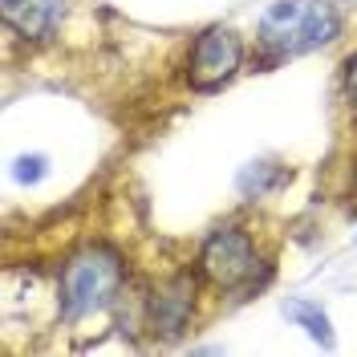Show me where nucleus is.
Wrapping results in <instances>:
<instances>
[{"instance_id": "8", "label": "nucleus", "mask_w": 357, "mask_h": 357, "mask_svg": "<svg viewBox=\"0 0 357 357\" xmlns=\"http://www.w3.org/2000/svg\"><path fill=\"white\" fill-rule=\"evenodd\" d=\"M280 178H284L280 167H272V162H252V167L240 171V191H244L248 199H260V195H268Z\"/></svg>"}, {"instance_id": "2", "label": "nucleus", "mask_w": 357, "mask_h": 357, "mask_svg": "<svg viewBox=\"0 0 357 357\" xmlns=\"http://www.w3.org/2000/svg\"><path fill=\"white\" fill-rule=\"evenodd\" d=\"M122 276H126V268L118 260V252H110L102 244L82 248L61 272V317L66 321H82V317L102 312L118 296Z\"/></svg>"}, {"instance_id": "5", "label": "nucleus", "mask_w": 357, "mask_h": 357, "mask_svg": "<svg viewBox=\"0 0 357 357\" xmlns=\"http://www.w3.org/2000/svg\"><path fill=\"white\" fill-rule=\"evenodd\" d=\"M191 312H195V276L191 272H178V276H171L155 292V301H151V329L158 337H178L187 329Z\"/></svg>"}, {"instance_id": "1", "label": "nucleus", "mask_w": 357, "mask_h": 357, "mask_svg": "<svg viewBox=\"0 0 357 357\" xmlns=\"http://www.w3.org/2000/svg\"><path fill=\"white\" fill-rule=\"evenodd\" d=\"M341 17L329 0H276L260 17V45L272 57H301L337 41Z\"/></svg>"}, {"instance_id": "4", "label": "nucleus", "mask_w": 357, "mask_h": 357, "mask_svg": "<svg viewBox=\"0 0 357 357\" xmlns=\"http://www.w3.org/2000/svg\"><path fill=\"white\" fill-rule=\"evenodd\" d=\"M244 61V45L231 29L211 24L207 33H199V41L191 45V61H187V77L195 89H220L223 82H231V73Z\"/></svg>"}, {"instance_id": "7", "label": "nucleus", "mask_w": 357, "mask_h": 357, "mask_svg": "<svg viewBox=\"0 0 357 357\" xmlns=\"http://www.w3.org/2000/svg\"><path fill=\"white\" fill-rule=\"evenodd\" d=\"M280 312L289 317L292 325H301L305 333L312 337V341H321L325 349H333V321H329V312L321 309L317 301H305V296H289L284 305H280Z\"/></svg>"}, {"instance_id": "3", "label": "nucleus", "mask_w": 357, "mask_h": 357, "mask_svg": "<svg viewBox=\"0 0 357 357\" xmlns=\"http://www.w3.org/2000/svg\"><path fill=\"white\" fill-rule=\"evenodd\" d=\"M199 268L203 276L220 289H240L256 276L260 268V252L252 244L244 227H215L207 240H203V252H199Z\"/></svg>"}, {"instance_id": "6", "label": "nucleus", "mask_w": 357, "mask_h": 357, "mask_svg": "<svg viewBox=\"0 0 357 357\" xmlns=\"http://www.w3.org/2000/svg\"><path fill=\"white\" fill-rule=\"evenodd\" d=\"M0 17L24 41H49L61 29L66 0H0Z\"/></svg>"}, {"instance_id": "9", "label": "nucleus", "mask_w": 357, "mask_h": 357, "mask_svg": "<svg viewBox=\"0 0 357 357\" xmlns=\"http://www.w3.org/2000/svg\"><path fill=\"white\" fill-rule=\"evenodd\" d=\"M45 167H49V158L45 155H24V158H17V183H24V187H33V183H41L45 178Z\"/></svg>"}, {"instance_id": "10", "label": "nucleus", "mask_w": 357, "mask_h": 357, "mask_svg": "<svg viewBox=\"0 0 357 357\" xmlns=\"http://www.w3.org/2000/svg\"><path fill=\"white\" fill-rule=\"evenodd\" d=\"M345 93H349V102L357 106V53L345 61Z\"/></svg>"}]
</instances>
